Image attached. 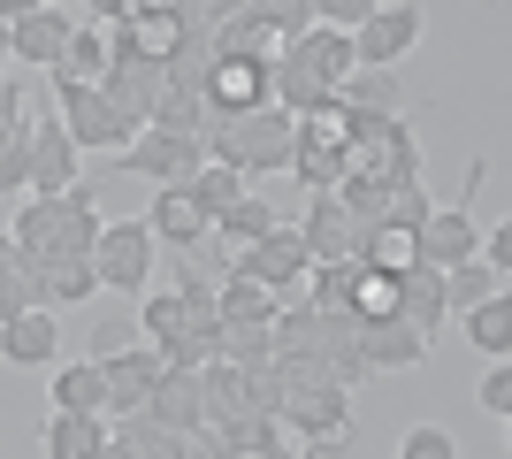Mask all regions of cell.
Segmentation results:
<instances>
[{"label":"cell","mask_w":512,"mask_h":459,"mask_svg":"<svg viewBox=\"0 0 512 459\" xmlns=\"http://www.w3.org/2000/svg\"><path fill=\"white\" fill-rule=\"evenodd\" d=\"M107 452L115 459H184L192 437L169 429V421H153L146 406H138V414H107Z\"/></svg>","instance_id":"5bb4252c"},{"label":"cell","mask_w":512,"mask_h":459,"mask_svg":"<svg viewBox=\"0 0 512 459\" xmlns=\"http://www.w3.org/2000/svg\"><path fill=\"white\" fill-rule=\"evenodd\" d=\"M146 230H153V238H161V245H176V253H184V245L214 238V215H207V207H199V199H192V184H153Z\"/></svg>","instance_id":"4fadbf2b"},{"label":"cell","mask_w":512,"mask_h":459,"mask_svg":"<svg viewBox=\"0 0 512 459\" xmlns=\"http://www.w3.org/2000/svg\"><path fill=\"white\" fill-rule=\"evenodd\" d=\"M54 115H62V131L77 138V153H123L138 138V123L100 100V85H77V77H54Z\"/></svg>","instance_id":"277c9868"},{"label":"cell","mask_w":512,"mask_h":459,"mask_svg":"<svg viewBox=\"0 0 512 459\" xmlns=\"http://www.w3.org/2000/svg\"><path fill=\"white\" fill-rule=\"evenodd\" d=\"M459 314H467V345L482 352V360H505V352H512V299H505V291L459 306Z\"/></svg>","instance_id":"d4e9b609"},{"label":"cell","mask_w":512,"mask_h":459,"mask_svg":"<svg viewBox=\"0 0 512 459\" xmlns=\"http://www.w3.org/2000/svg\"><path fill=\"white\" fill-rule=\"evenodd\" d=\"M207 100H214L222 115L260 108V100H268V62H214V69H207Z\"/></svg>","instance_id":"603a6c76"},{"label":"cell","mask_w":512,"mask_h":459,"mask_svg":"<svg viewBox=\"0 0 512 459\" xmlns=\"http://www.w3.org/2000/svg\"><path fill=\"white\" fill-rule=\"evenodd\" d=\"M398 314H406L413 329H421V337H436V329H444V268H428V261H406L398 268Z\"/></svg>","instance_id":"7402d4cb"},{"label":"cell","mask_w":512,"mask_h":459,"mask_svg":"<svg viewBox=\"0 0 512 459\" xmlns=\"http://www.w3.org/2000/svg\"><path fill=\"white\" fill-rule=\"evenodd\" d=\"M138 8H153V16H176V0H138Z\"/></svg>","instance_id":"7bdbcfd3"},{"label":"cell","mask_w":512,"mask_h":459,"mask_svg":"<svg viewBox=\"0 0 512 459\" xmlns=\"http://www.w3.org/2000/svg\"><path fill=\"white\" fill-rule=\"evenodd\" d=\"M115 161H123L130 176H146V184H184V176L207 161V146H199V138H184V131H153V123H146V131L115 153Z\"/></svg>","instance_id":"52a82bcc"},{"label":"cell","mask_w":512,"mask_h":459,"mask_svg":"<svg viewBox=\"0 0 512 459\" xmlns=\"http://www.w3.org/2000/svg\"><path fill=\"white\" fill-rule=\"evenodd\" d=\"M367 16H375V0H314V23H329V31H360Z\"/></svg>","instance_id":"8d00e7d4"},{"label":"cell","mask_w":512,"mask_h":459,"mask_svg":"<svg viewBox=\"0 0 512 459\" xmlns=\"http://www.w3.org/2000/svg\"><path fill=\"white\" fill-rule=\"evenodd\" d=\"M69 31H77V23L62 16V0H46V8H31V16L8 23V62L54 69V62H62V46H69Z\"/></svg>","instance_id":"9a60e30c"},{"label":"cell","mask_w":512,"mask_h":459,"mask_svg":"<svg viewBox=\"0 0 512 459\" xmlns=\"http://www.w3.org/2000/svg\"><path fill=\"white\" fill-rule=\"evenodd\" d=\"M214 360H268V352H276V337H268V322H222L214 329Z\"/></svg>","instance_id":"1f68e13d"},{"label":"cell","mask_w":512,"mask_h":459,"mask_svg":"<svg viewBox=\"0 0 512 459\" xmlns=\"http://www.w3.org/2000/svg\"><path fill=\"white\" fill-rule=\"evenodd\" d=\"M146 414L192 437L199 421H207V391H199V368H161V383H153V398H146Z\"/></svg>","instance_id":"44dd1931"},{"label":"cell","mask_w":512,"mask_h":459,"mask_svg":"<svg viewBox=\"0 0 512 459\" xmlns=\"http://www.w3.org/2000/svg\"><path fill=\"white\" fill-rule=\"evenodd\" d=\"M299 238H306V253H314V261H360L367 238H375V222H360L337 192H314V199H306Z\"/></svg>","instance_id":"5b68a950"},{"label":"cell","mask_w":512,"mask_h":459,"mask_svg":"<svg viewBox=\"0 0 512 459\" xmlns=\"http://www.w3.org/2000/svg\"><path fill=\"white\" fill-rule=\"evenodd\" d=\"M207 46H214V62H276L283 31H276V23H260L253 8H230V16L207 31Z\"/></svg>","instance_id":"ac0fdd59"},{"label":"cell","mask_w":512,"mask_h":459,"mask_svg":"<svg viewBox=\"0 0 512 459\" xmlns=\"http://www.w3.org/2000/svg\"><path fill=\"white\" fill-rule=\"evenodd\" d=\"M184 184H192V199L207 207V215H222V207H237V199L253 192V184H245V169H230V161H199Z\"/></svg>","instance_id":"83f0119b"},{"label":"cell","mask_w":512,"mask_h":459,"mask_svg":"<svg viewBox=\"0 0 512 459\" xmlns=\"http://www.w3.org/2000/svg\"><path fill=\"white\" fill-rule=\"evenodd\" d=\"M482 414H497V421L512 414V368H505V360H490V368H482Z\"/></svg>","instance_id":"74e56055"},{"label":"cell","mask_w":512,"mask_h":459,"mask_svg":"<svg viewBox=\"0 0 512 459\" xmlns=\"http://www.w3.org/2000/svg\"><path fill=\"white\" fill-rule=\"evenodd\" d=\"M0 62H8V23H0Z\"/></svg>","instance_id":"ee69618b"},{"label":"cell","mask_w":512,"mask_h":459,"mask_svg":"<svg viewBox=\"0 0 512 459\" xmlns=\"http://www.w3.org/2000/svg\"><path fill=\"white\" fill-rule=\"evenodd\" d=\"M474 245H482V222L467 207H428V222L413 230V261L451 268V261H474Z\"/></svg>","instance_id":"7c38bea8"},{"label":"cell","mask_w":512,"mask_h":459,"mask_svg":"<svg viewBox=\"0 0 512 459\" xmlns=\"http://www.w3.org/2000/svg\"><path fill=\"white\" fill-rule=\"evenodd\" d=\"M459 444H451V429H436V421H413L406 437H398V459H451Z\"/></svg>","instance_id":"d590c367"},{"label":"cell","mask_w":512,"mask_h":459,"mask_svg":"<svg viewBox=\"0 0 512 459\" xmlns=\"http://www.w3.org/2000/svg\"><path fill=\"white\" fill-rule=\"evenodd\" d=\"M77 184V138L62 131V115H46L31 123V176H23V192H62Z\"/></svg>","instance_id":"2e32d148"},{"label":"cell","mask_w":512,"mask_h":459,"mask_svg":"<svg viewBox=\"0 0 512 459\" xmlns=\"http://www.w3.org/2000/svg\"><path fill=\"white\" fill-rule=\"evenodd\" d=\"M153 261H161V238L146 230V215L138 222H100V238H92V276H100V291H138L153 284Z\"/></svg>","instance_id":"3957f363"},{"label":"cell","mask_w":512,"mask_h":459,"mask_svg":"<svg viewBox=\"0 0 512 459\" xmlns=\"http://www.w3.org/2000/svg\"><path fill=\"white\" fill-rule=\"evenodd\" d=\"M54 406H85V414H107V375H100V352L92 360H54Z\"/></svg>","instance_id":"4316f807"},{"label":"cell","mask_w":512,"mask_h":459,"mask_svg":"<svg viewBox=\"0 0 512 459\" xmlns=\"http://www.w3.org/2000/svg\"><path fill=\"white\" fill-rule=\"evenodd\" d=\"M62 352V306H23L0 322V360L8 368H54Z\"/></svg>","instance_id":"30bf717a"},{"label":"cell","mask_w":512,"mask_h":459,"mask_svg":"<svg viewBox=\"0 0 512 459\" xmlns=\"http://www.w3.org/2000/svg\"><path fill=\"white\" fill-rule=\"evenodd\" d=\"M161 345H115L100 352V375H107V414H138L153 398V383H161Z\"/></svg>","instance_id":"9c48e42d"},{"label":"cell","mask_w":512,"mask_h":459,"mask_svg":"<svg viewBox=\"0 0 512 459\" xmlns=\"http://www.w3.org/2000/svg\"><path fill=\"white\" fill-rule=\"evenodd\" d=\"M329 100L337 108H375V115H398L406 108V77L383 62H360V69H344L337 85H329Z\"/></svg>","instance_id":"ffe728a7"},{"label":"cell","mask_w":512,"mask_h":459,"mask_svg":"<svg viewBox=\"0 0 512 459\" xmlns=\"http://www.w3.org/2000/svg\"><path fill=\"white\" fill-rule=\"evenodd\" d=\"M291 146H299V115L276 108V100L214 115V131H207V161H230L245 176H283L291 169Z\"/></svg>","instance_id":"6da1fadb"},{"label":"cell","mask_w":512,"mask_h":459,"mask_svg":"<svg viewBox=\"0 0 512 459\" xmlns=\"http://www.w3.org/2000/svg\"><path fill=\"white\" fill-rule=\"evenodd\" d=\"M214 100H207V85H176V77H161V92H153V131H184V138H199L207 146V131H214Z\"/></svg>","instance_id":"e0dca14e"},{"label":"cell","mask_w":512,"mask_h":459,"mask_svg":"<svg viewBox=\"0 0 512 459\" xmlns=\"http://www.w3.org/2000/svg\"><path fill=\"white\" fill-rule=\"evenodd\" d=\"M23 176H31V123L0 138V192H23Z\"/></svg>","instance_id":"836d02e7"},{"label":"cell","mask_w":512,"mask_h":459,"mask_svg":"<svg viewBox=\"0 0 512 459\" xmlns=\"http://www.w3.org/2000/svg\"><path fill=\"white\" fill-rule=\"evenodd\" d=\"M8 238H16L23 253H92V238H100V199H92V184L31 192Z\"/></svg>","instance_id":"7a4b0ae2"},{"label":"cell","mask_w":512,"mask_h":459,"mask_svg":"<svg viewBox=\"0 0 512 459\" xmlns=\"http://www.w3.org/2000/svg\"><path fill=\"white\" fill-rule=\"evenodd\" d=\"M92 16H107V23H130V16H138V0H92Z\"/></svg>","instance_id":"60d3db41"},{"label":"cell","mask_w":512,"mask_h":459,"mask_svg":"<svg viewBox=\"0 0 512 459\" xmlns=\"http://www.w3.org/2000/svg\"><path fill=\"white\" fill-rule=\"evenodd\" d=\"M107 69V31H92V23H77L62 46V62H54V77H77V85H100Z\"/></svg>","instance_id":"f546056e"},{"label":"cell","mask_w":512,"mask_h":459,"mask_svg":"<svg viewBox=\"0 0 512 459\" xmlns=\"http://www.w3.org/2000/svg\"><path fill=\"white\" fill-rule=\"evenodd\" d=\"M352 322H360V360H367V375L428 368V345H436V337H421L406 314H352Z\"/></svg>","instance_id":"ba28073f"},{"label":"cell","mask_w":512,"mask_h":459,"mask_svg":"<svg viewBox=\"0 0 512 459\" xmlns=\"http://www.w3.org/2000/svg\"><path fill=\"white\" fill-rule=\"evenodd\" d=\"M39 444H46V459H107V414H85V406H54Z\"/></svg>","instance_id":"d6986e66"},{"label":"cell","mask_w":512,"mask_h":459,"mask_svg":"<svg viewBox=\"0 0 512 459\" xmlns=\"http://www.w3.org/2000/svg\"><path fill=\"white\" fill-rule=\"evenodd\" d=\"M283 429H299L306 437H329V429H344L352 421V383H299V391H283Z\"/></svg>","instance_id":"8fae6325"},{"label":"cell","mask_w":512,"mask_h":459,"mask_svg":"<svg viewBox=\"0 0 512 459\" xmlns=\"http://www.w3.org/2000/svg\"><path fill=\"white\" fill-rule=\"evenodd\" d=\"M268 230H276V207H268L260 192H245L237 207L214 215V238H222V245H253V238H268Z\"/></svg>","instance_id":"f1b7e54d"},{"label":"cell","mask_w":512,"mask_h":459,"mask_svg":"<svg viewBox=\"0 0 512 459\" xmlns=\"http://www.w3.org/2000/svg\"><path fill=\"white\" fill-rule=\"evenodd\" d=\"M497 284H505V276H497V268H482V261H451V268H444V306H451V314H459V306H474V299H490Z\"/></svg>","instance_id":"4dcf8cb0"},{"label":"cell","mask_w":512,"mask_h":459,"mask_svg":"<svg viewBox=\"0 0 512 459\" xmlns=\"http://www.w3.org/2000/svg\"><path fill=\"white\" fill-rule=\"evenodd\" d=\"M245 8H253L260 23H276L283 39H299L306 23H314V0H245Z\"/></svg>","instance_id":"e575fe53"},{"label":"cell","mask_w":512,"mask_h":459,"mask_svg":"<svg viewBox=\"0 0 512 459\" xmlns=\"http://www.w3.org/2000/svg\"><path fill=\"white\" fill-rule=\"evenodd\" d=\"M39 261H46V306H85L100 291L92 253H39Z\"/></svg>","instance_id":"484cf974"},{"label":"cell","mask_w":512,"mask_h":459,"mask_svg":"<svg viewBox=\"0 0 512 459\" xmlns=\"http://www.w3.org/2000/svg\"><path fill=\"white\" fill-rule=\"evenodd\" d=\"M138 329H146V345H169L176 329H184V306H176V291H138Z\"/></svg>","instance_id":"d6a6232c"},{"label":"cell","mask_w":512,"mask_h":459,"mask_svg":"<svg viewBox=\"0 0 512 459\" xmlns=\"http://www.w3.org/2000/svg\"><path fill=\"white\" fill-rule=\"evenodd\" d=\"M291 54L314 69L321 85H337L344 69H360V62H352V31H329V23H306L299 39H291Z\"/></svg>","instance_id":"cb8c5ba5"},{"label":"cell","mask_w":512,"mask_h":459,"mask_svg":"<svg viewBox=\"0 0 512 459\" xmlns=\"http://www.w3.org/2000/svg\"><path fill=\"white\" fill-rule=\"evenodd\" d=\"M16 123H23V85L8 77V62H0V138L16 131Z\"/></svg>","instance_id":"ab89813d"},{"label":"cell","mask_w":512,"mask_h":459,"mask_svg":"<svg viewBox=\"0 0 512 459\" xmlns=\"http://www.w3.org/2000/svg\"><path fill=\"white\" fill-rule=\"evenodd\" d=\"M230 8H245V0H176V23H192V31H214V23L230 16Z\"/></svg>","instance_id":"f35d334b"},{"label":"cell","mask_w":512,"mask_h":459,"mask_svg":"<svg viewBox=\"0 0 512 459\" xmlns=\"http://www.w3.org/2000/svg\"><path fill=\"white\" fill-rule=\"evenodd\" d=\"M31 8H46V0H0V23H16V16H31Z\"/></svg>","instance_id":"b9f144b4"},{"label":"cell","mask_w":512,"mask_h":459,"mask_svg":"<svg viewBox=\"0 0 512 459\" xmlns=\"http://www.w3.org/2000/svg\"><path fill=\"white\" fill-rule=\"evenodd\" d=\"M413 46H421V0H375V16L352 31V62L398 69Z\"/></svg>","instance_id":"8992f818"}]
</instances>
